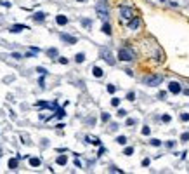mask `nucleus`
Listing matches in <instances>:
<instances>
[{"label":"nucleus","instance_id":"nucleus-1","mask_svg":"<svg viewBox=\"0 0 189 174\" xmlns=\"http://www.w3.org/2000/svg\"><path fill=\"white\" fill-rule=\"evenodd\" d=\"M118 59L121 61H132L134 59V51L132 49H127V47H123L118 51Z\"/></svg>","mask_w":189,"mask_h":174},{"label":"nucleus","instance_id":"nucleus-2","mask_svg":"<svg viewBox=\"0 0 189 174\" xmlns=\"http://www.w3.org/2000/svg\"><path fill=\"white\" fill-rule=\"evenodd\" d=\"M144 82H146V85L156 87V85H160V84L163 82V77H161V75H153V77H146V78H144Z\"/></svg>","mask_w":189,"mask_h":174},{"label":"nucleus","instance_id":"nucleus-3","mask_svg":"<svg viewBox=\"0 0 189 174\" xmlns=\"http://www.w3.org/2000/svg\"><path fill=\"white\" fill-rule=\"evenodd\" d=\"M180 91H182V87H180L179 82H170V84H168V92H172V94H179Z\"/></svg>","mask_w":189,"mask_h":174},{"label":"nucleus","instance_id":"nucleus-4","mask_svg":"<svg viewBox=\"0 0 189 174\" xmlns=\"http://www.w3.org/2000/svg\"><path fill=\"white\" fill-rule=\"evenodd\" d=\"M59 37H61V40H62V42L70 43V46H73V43H76V37H71V35H68V33H61Z\"/></svg>","mask_w":189,"mask_h":174},{"label":"nucleus","instance_id":"nucleus-5","mask_svg":"<svg viewBox=\"0 0 189 174\" xmlns=\"http://www.w3.org/2000/svg\"><path fill=\"white\" fill-rule=\"evenodd\" d=\"M101 56H102V59H106L109 64H115V58L111 56V52L109 51H106V49H102L101 51Z\"/></svg>","mask_w":189,"mask_h":174},{"label":"nucleus","instance_id":"nucleus-6","mask_svg":"<svg viewBox=\"0 0 189 174\" xmlns=\"http://www.w3.org/2000/svg\"><path fill=\"white\" fill-rule=\"evenodd\" d=\"M97 12H99L101 17H108V9H106V5H104V2L97 4Z\"/></svg>","mask_w":189,"mask_h":174},{"label":"nucleus","instance_id":"nucleus-7","mask_svg":"<svg viewBox=\"0 0 189 174\" xmlns=\"http://www.w3.org/2000/svg\"><path fill=\"white\" fill-rule=\"evenodd\" d=\"M121 16L127 17V19H130V17H134V12H132L130 7H121Z\"/></svg>","mask_w":189,"mask_h":174},{"label":"nucleus","instance_id":"nucleus-8","mask_svg":"<svg viewBox=\"0 0 189 174\" xmlns=\"http://www.w3.org/2000/svg\"><path fill=\"white\" fill-rule=\"evenodd\" d=\"M56 23H57L59 26H64V25L68 23V17L62 16V14H59V16H56Z\"/></svg>","mask_w":189,"mask_h":174},{"label":"nucleus","instance_id":"nucleus-9","mask_svg":"<svg viewBox=\"0 0 189 174\" xmlns=\"http://www.w3.org/2000/svg\"><path fill=\"white\" fill-rule=\"evenodd\" d=\"M23 30H28V28H26L25 25H14V26L11 28L12 33H19V31H23Z\"/></svg>","mask_w":189,"mask_h":174},{"label":"nucleus","instance_id":"nucleus-10","mask_svg":"<svg viewBox=\"0 0 189 174\" xmlns=\"http://www.w3.org/2000/svg\"><path fill=\"white\" fill-rule=\"evenodd\" d=\"M92 73H94V77H97V78H101V77L104 75V72H102L99 66H94V68H92Z\"/></svg>","mask_w":189,"mask_h":174},{"label":"nucleus","instance_id":"nucleus-11","mask_svg":"<svg viewBox=\"0 0 189 174\" xmlns=\"http://www.w3.org/2000/svg\"><path fill=\"white\" fill-rule=\"evenodd\" d=\"M33 19H35V21H38V23H40V21H44V19H45V12H35Z\"/></svg>","mask_w":189,"mask_h":174},{"label":"nucleus","instance_id":"nucleus-12","mask_svg":"<svg viewBox=\"0 0 189 174\" xmlns=\"http://www.w3.org/2000/svg\"><path fill=\"white\" fill-rule=\"evenodd\" d=\"M75 61H76V63H83V61H85V54H83V52H78V54L75 56Z\"/></svg>","mask_w":189,"mask_h":174},{"label":"nucleus","instance_id":"nucleus-13","mask_svg":"<svg viewBox=\"0 0 189 174\" xmlns=\"http://www.w3.org/2000/svg\"><path fill=\"white\" fill-rule=\"evenodd\" d=\"M101 30H102V31H104V33H106V35H111V26H109V25H108V23H104V25H102V28H101Z\"/></svg>","mask_w":189,"mask_h":174},{"label":"nucleus","instance_id":"nucleus-14","mask_svg":"<svg viewBox=\"0 0 189 174\" xmlns=\"http://www.w3.org/2000/svg\"><path fill=\"white\" fill-rule=\"evenodd\" d=\"M66 162H68V157H66V155H61V157H57V164H59V165H64Z\"/></svg>","mask_w":189,"mask_h":174},{"label":"nucleus","instance_id":"nucleus-15","mask_svg":"<svg viewBox=\"0 0 189 174\" xmlns=\"http://www.w3.org/2000/svg\"><path fill=\"white\" fill-rule=\"evenodd\" d=\"M30 165H33V167H38V165H40V159H36V157L30 159Z\"/></svg>","mask_w":189,"mask_h":174},{"label":"nucleus","instance_id":"nucleus-16","mask_svg":"<svg viewBox=\"0 0 189 174\" xmlns=\"http://www.w3.org/2000/svg\"><path fill=\"white\" fill-rule=\"evenodd\" d=\"M47 54H49L50 58H56V56H57V49H56V47H50V49L47 51Z\"/></svg>","mask_w":189,"mask_h":174},{"label":"nucleus","instance_id":"nucleus-17","mask_svg":"<svg viewBox=\"0 0 189 174\" xmlns=\"http://www.w3.org/2000/svg\"><path fill=\"white\" fill-rule=\"evenodd\" d=\"M9 167L11 169H17V159H11L9 160Z\"/></svg>","mask_w":189,"mask_h":174},{"label":"nucleus","instance_id":"nucleus-18","mask_svg":"<svg viewBox=\"0 0 189 174\" xmlns=\"http://www.w3.org/2000/svg\"><path fill=\"white\" fill-rule=\"evenodd\" d=\"M82 25L85 26V28H90V26H92V21H90V19H82Z\"/></svg>","mask_w":189,"mask_h":174},{"label":"nucleus","instance_id":"nucleus-19","mask_svg":"<svg viewBox=\"0 0 189 174\" xmlns=\"http://www.w3.org/2000/svg\"><path fill=\"white\" fill-rule=\"evenodd\" d=\"M132 153H134V148L132 146H127V148L123 150V155H132Z\"/></svg>","mask_w":189,"mask_h":174},{"label":"nucleus","instance_id":"nucleus-20","mask_svg":"<svg viewBox=\"0 0 189 174\" xmlns=\"http://www.w3.org/2000/svg\"><path fill=\"white\" fill-rule=\"evenodd\" d=\"M116 143H118V145H125V143H127V138H125V136H118V138H116Z\"/></svg>","mask_w":189,"mask_h":174},{"label":"nucleus","instance_id":"nucleus-21","mask_svg":"<svg viewBox=\"0 0 189 174\" xmlns=\"http://www.w3.org/2000/svg\"><path fill=\"white\" fill-rule=\"evenodd\" d=\"M180 141H182V143H187V141H189V133L180 134Z\"/></svg>","mask_w":189,"mask_h":174},{"label":"nucleus","instance_id":"nucleus-22","mask_svg":"<svg viewBox=\"0 0 189 174\" xmlns=\"http://www.w3.org/2000/svg\"><path fill=\"white\" fill-rule=\"evenodd\" d=\"M137 26H139V19H137V17H135V19H134V21H132V23H130V30H135V28H137Z\"/></svg>","mask_w":189,"mask_h":174},{"label":"nucleus","instance_id":"nucleus-23","mask_svg":"<svg viewBox=\"0 0 189 174\" xmlns=\"http://www.w3.org/2000/svg\"><path fill=\"white\" fill-rule=\"evenodd\" d=\"M142 134H144V136H149V134H151V129H149L148 125H146V127H142Z\"/></svg>","mask_w":189,"mask_h":174},{"label":"nucleus","instance_id":"nucleus-24","mask_svg":"<svg viewBox=\"0 0 189 174\" xmlns=\"http://www.w3.org/2000/svg\"><path fill=\"white\" fill-rule=\"evenodd\" d=\"M101 118H102V122H108V120H109L111 117H109V113H106V112H104V113L101 115Z\"/></svg>","mask_w":189,"mask_h":174},{"label":"nucleus","instance_id":"nucleus-25","mask_svg":"<svg viewBox=\"0 0 189 174\" xmlns=\"http://www.w3.org/2000/svg\"><path fill=\"white\" fill-rule=\"evenodd\" d=\"M135 124H137L135 118H127V125H129V127H132V125H135Z\"/></svg>","mask_w":189,"mask_h":174},{"label":"nucleus","instance_id":"nucleus-26","mask_svg":"<svg viewBox=\"0 0 189 174\" xmlns=\"http://www.w3.org/2000/svg\"><path fill=\"white\" fill-rule=\"evenodd\" d=\"M151 145L153 146H161V141L160 139H151Z\"/></svg>","mask_w":189,"mask_h":174},{"label":"nucleus","instance_id":"nucleus-27","mask_svg":"<svg viewBox=\"0 0 189 174\" xmlns=\"http://www.w3.org/2000/svg\"><path fill=\"white\" fill-rule=\"evenodd\" d=\"M180 120H182V122H187V120H189V113H182V115H180Z\"/></svg>","mask_w":189,"mask_h":174},{"label":"nucleus","instance_id":"nucleus-28","mask_svg":"<svg viewBox=\"0 0 189 174\" xmlns=\"http://www.w3.org/2000/svg\"><path fill=\"white\" fill-rule=\"evenodd\" d=\"M127 99H129V101H134V99H135V94H134V92H129V94H127Z\"/></svg>","mask_w":189,"mask_h":174},{"label":"nucleus","instance_id":"nucleus-29","mask_svg":"<svg viewBox=\"0 0 189 174\" xmlns=\"http://www.w3.org/2000/svg\"><path fill=\"white\" fill-rule=\"evenodd\" d=\"M111 104H113V106H118V104H120V99H118V98H113V99H111Z\"/></svg>","mask_w":189,"mask_h":174},{"label":"nucleus","instance_id":"nucleus-30","mask_svg":"<svg viewBox=\"0 0 189 174\" xmlns=\"http://www.w3.org/2000/svg\"><path fill=\"white\" fill-rule=\"evenodd\" d=\"M115 91H116V87H115V85H108V92H111V94H113Z\"/></svg>","mask_w":189,"mask_h":174},{"label":"nucleus","instance_id":"nucleus-31","mask_svg":"<svg viewBox=\"0 0 189 174\" xmlns=\"http://www.w3.org/2000/svg\"><path fill=\"white\" fill-rule=\"evenodd\" d=\"M170 118H172L170 115H163V117H161V120H163V122H170Z\"/></svg>","mask_w":189,"mask_h":174},{"label":"nucleus","instance_id":"nucleus-32","mask_svg":"<svg viewBox=\"0 0 189 174\" xmlns=\"http://www.w3.org/2000/svg\"><path fill=\"white\" fill-rule=\"evenodd\" d=\"M118 117H127V112H125V110H118Z\"/></svg>","mask_w":189,"mask_h":174},{"label":"nucleus","instance_id":"nucleus-33","mask_svg":"<svg viewBox=\"0 0 189 174\" xmlns=\"http://www.w3.org/2000/svg\"><path fill=\"white\" fill-rule=\"evenodd\" d=\"M149 162H151L149 159H144V160H142V165H144V167H148V165H149Z\"/></svg>","mask_w":189,"mask_h":174},{"label":"nucleus","instance_id":"nucleus-34","mask_svg":"<svg viewBox=\"0 0 189 174\" xmlns=\"http://www.w3.org/2000/svg\"><path fill=\"white\" fill-rule=\"evenodd\" d=\"M12 58H14V59H21V58H23V56H21L19 52H14V54H12Z\"/></svg>","mask_w":189,"mask_h":174},{"label":"nucleus","instance_id":"nucleus-35","mask_svg":"<svg viewBox=\"0 0 189 174\" xmlns=\"http://www.w3.org/2000/svg\"><path fill=\"white\" fill-rule=\"evenodd\" d=\"M59 63H61V64H66L68 59H66V58H59Z\"/></svg>","mask_w":189,"mask_h":174},{"label":"nucleus","instance_id":"nucleus-36","mask_svg":"<svg viewBox=\"0 0 189 174\" xmlns=\"http://www.w3.org/2000/svg\"><path fill=\"white\" fill-rule=\"evenodd\" d=\"M36 72H38V73H42V75H45V73H47V72H45V68H36Z\"/></svg>","mask_w":189,"mask_h":174},{"label":"nucleus","instance_id":"nucleus-37","mask_svg":"<svg viewBox=\"0 0 189 174\" xmlns=\"http://www.w3.org/2000/svg\"><path fill=\"white\" fill-rule=\"evenodd\" d=\"M109 171H111V172H121V169H118V167H111Z\"/></svg>","mask_w":189,"mask_h":174},{"label":"nucleus","instance_id":"nucleus-38","mask_svg":"<svg viewBox=\"0 0 189 174\" xmlns=\"http://www.w3.org/2000/svg\"><path fill=\"white\" fill-rule=\"evenodd\" d=\"M166 146H168V148H174V146H175V143H174V141H168V143H166Z\"/></svg>","mask_w":189,"mask_h":174},{"label":"nucleus","instance_id":"nucleus-39","mask_svg":"<svg viewBox=\"0 0 189 174\" xmlns=\"http://www.w3.org/2000/svg\"><path fill=\"white\" fill-rule=\"evenodd\" d=\"M78 2H85V0H78Z\"/></svg>","mask_w":189,"mask_h":174},{"label":"nucleus","instance_id":"nucleus-40","mask_svg":"<svg viewBox=\"0 0 189 174\" xmlns=\"http://www.w3.org/2000/svg\"><path fill=\"white\" fill-rule=\"evenodd\" d=\"M158 2H165V0H158Z\"/></svg>","mask_w":189,"mask_h":174}]
</instances>
